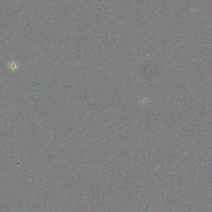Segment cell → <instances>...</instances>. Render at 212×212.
Instances as JSON below:
<instances>
[{
    "label": "cell",
    "mask_w": 212,
    "mask_h": 212,
    "mask_svg": "<svg viewBox=\"0 0 212 212\" xmlns=\"http://www.w3.org/2000/svg\"><path fill=\"white\" fill-rule=\"evenodd\" d=\"M14 1H16V2H19V1H21V0H14Z\"/></svg>",
    "instance_id": "6da1fadb"
}]
</instances>
